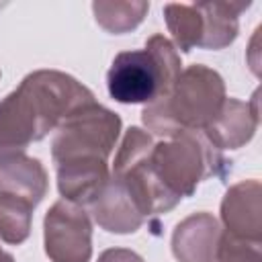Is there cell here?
I'll return each mask as SVG.
<instances>
[{
    "instance_id": "1",
    "label": "cell",
    "mask_w": 262,
    "mask_h": 262,
    "mask_svg": "<svg viewBox=\"0 0 262 262\" xmlns=\"http://www.w3.org/2000/svg\"><path fill=\"white\" fill-rule=\"evenodd\" d=\"M88 102H94V94L63 72L37 70L25 76L18 88L0 100V156L43 139Z\"/></svg>"
},
{
    "instance_id": "2",
    "label": "cell",
    "mask_w": 262,
    "mask_h": 262,
    "mask_svg": "<svg viewBox=\"0 0 262 262\" xmlns=\"http://www.w3.org/2000/svg\"><path fill=\"white\" fill-rule=\"evenodd\" d=\"M223 78L207 66L184 68L170 92L149 104L141 113L147 131L174 137L182 131H203L219 115L225 102Z\"/></svg>"
},
{
    "instance_id": "3",
    "label": "cell",
    "mask_w": 262,
    "mask_h": 262,
    "mask_svg": "<svg viewBox=\"0 0 262 262\" xmlns=\"http://www.w3.org/2000/svg\"><path fill=\"white\" fill-rule=\"evenodd\" d=\"M180 55L164 35H151L145 49L121 51L108 72V94L123 104H149L170 92L180 70Z\"/></svg>"
},
{
    "instance_id": "4",
    "label": "cell",
    "mask_w": 262,
    "mask_h": 262,
    "mask_svg": "<svg viewBox=\"0 0 262 262\" xmlns=\"http://www.w3.org/2000/svg\"><path fill=\"white\" fill-rule=\"evenodd\" d=\"M149 166L162 188L180 201L190 196L203 180L219 176L225 168V160L203 131H182L168 137V141L154 143Z\"/></svg>"
},
{
    "instance_id": "5",
    "label": "cell",
    "mask_w": 262,
    "mask_h": 262,
    "mask_svg": "<svg viewBox=\"0 0 262 262\" xmlns=\"http://www.w3.org/2000/svg\"><path fill=\"white\" fill-rule=\"evenodd\" d=\"M121 119L96 100L70 113L55 129L51 141L53 164L76 160H106L119 139Z\"/></svg>"
},
{
    "instance_id": "6",
    "label": "cell",
    "mask_w": 262,
    "mask_h": 262,
    "mask_svg": "<svg viewBox=\"0 0 262 262\" xmlns=\"http://www.w3.org/2000/svg\"><path fill=\"white\" fill-rule=\"evenodd\" d=\"M45 254L51 262H90L92 223L84 207L57 201L43 219Z\"/></svg>"
},
{
    "instance_id": "7",
    "label": "cell",
    "mask_w": 262,
    "mask_h": 262,
    "mask_svg": "<svg viewBox=\"0 0 262 262\" xmlns=\"http://www.w3.org/2000/svg\"><path fill=\"white\" fill-rule=\"evenodd\" d=\"M221 239L219 221L207 213H192L172 231V254L178 262H217Z\"/></svg>"
},
{
    "instance_id": "8",
    "label": "cell",
    "mask_w": 262,
    "mask_h": 262,
    "mask_svg": "<svg viewBox=\"0 0 262 262\" xmlns=\"http://www.w3.org/2000/svg\"><path fill=\"white\" fill-rule=\"evenodd\" d=\"M258 100L250 102L237 98H225L215 121L203 129V135L217 149H237L246 145L258 129Z\"/></svg>"
},
{
    "instance_id": "9",
    "label": "cell",
    "mask_w": 262,
    "mask_h": 262,
    "mask_svg": "<svg viewBox=\"0 0 262 262\" xmlns=\"http://www.w3.org/2000/svg\"><path fill=\"white\" fill-rule=\"evenodd\" d=\"M260 194L262 188L258 180L237 182L225 192L221 201V221L225 225V231L248 239H260L262 235Z\"/></svg>"
},
{
    "instance_id": "10",
    "label": "cell",
    "mask_w": 262,
    "mask_h": 262,
    "mask_svg": "<svg viewBox=\"0 0 262 262\" xmlns=\"http://www.w3.org/2000/svg\"><path fill=\"white\" fill-rule=\"evenodd\" d=\"M57 188L63 201L74 205H92L106 186L111 172L106 160H76L57 164Z\"/></svg>"
},
{
    "instance_id": "11",
    "label": "cell",
    "mask_w": 262,
    "mask_h": 262,
    "mask_svg": "<svg viewBox=\"0 0 262 262\" xmlns=\"http://www.w3.org/2000/svg\"><path fill=\"white\" fill-rule=\"evenodd\" d=\"M90 213L94 221L108 233H135L145 221L125 184L113 176L98 199L90 205Z\"/></svg>"
},
{
    "instance_id": "12",
    "label": "cell",
    "mask_w": 262,
    "mask_h": 262,
    "mask_svg": "<svg viewBox=\"0 0 262 262\" xmlns=\"http://www.w3.org/2000/svg\"><path fill=\"white\" fill-rule=\"evenodd\" d=\"M0 192L16 194L37 207L47 192V172L43 164L23 151L0 156Z\"/></svg>"
},
{
    "instance_id": "13",
    "label": "cell",
    "mask_w": 262,
    "mask_h": 262,
    "mask_svg": "<svg viewBox=\"0 0 262 262\" xmlns=\"http://www.w3.org/2000/svg\"><path fill=\"white\" fill-rule=\"evenodd\" d=\"M250 2H199L196 8L203 18V37L199 47L223 49L237 37V16Z\"/></svg>"
},
{
    "instance_id": "14",
    "label": "cell",
    "mask_w": 262,
    "mask_h": 262,
    "mask_svg": "<svg viewBox=\"0 0 262 262\" xmlns=\"http://www.w3.org/2000/svg\"><path fill=\"white\" fill-rule=\"evenodd\" d=\"M35 205L10 192H0V239L12 246L23 244L31 233Z\"/></svg>"
},
{
    "instance_id": "15",
    "label": "cell",
    "mask_w": 262,
    "mask_h": 262,
    "mask_svg": "<svg viewBox=\"0 0 262 262\" xmlns=\"http://www.w3.org/2000/svg\"><path fill=\"white\" fill-rule=\"evenodd\" d=\"M164 18L174 43L182 51L199 47L203 37V18L196 4H166Z\"/></svg>"
},
{
    "instance_id": "16",
    "label": "cell",
    "mask_w": 262,
    "mask_h": 262,
    "mask_svg": "<svg viewBox=\"0 0 262 262\" xmlns=\"http://www.w3.org/2000/svg\"><path fill=\"white\" fill-rule=\"evenodd\" d=\"M92 10L96 23L104 31L121 35L135 29L143 20L149 10V2H94Z\"/></svg>"
},
{
    "instance_id": "17",
    "label": "cell",
    "mask_w": 262,
    "mask_h": 262,
    "mask_svg": "<svg viewBox=\"0 0 262 262\" xmlns=\"http://www.w3.org/2000/svg\"><path fill=\"white\" fill-rule=\"evenodd\" d=\"M217 262H262L260 239H248L229 231H221Z\"/></svg>"
},
{
    "instance_id": "18",
    "label": "cell",
    "mask_w": 262,
    "mask_h": 262,
    "mask_svg": "<svg viewBox=\"0 0 262 262\" xmlns=\"http://www.w3.org/2000/svg\"><path fill=\"white\" fill-rule=\"evenodd\" d=\"M98 262H145L139 254L127 248H108L98 256Z\"/></svg>"
},
{
    "instance_id": "19",
    "label": "cell",
    "mask_w": 262,
    "mask_h": 262,
    "mask_svg": "<svg viewBox=\"0 0 262 262\" xmlns=\"http://www.w3.org/2000/svg\"><path fill=\"white\" fill-rule=\"evenodd\" d=\"M0 262H14V258H12L8 252H4V250L0 248Z\"/></svg>"
}]
</instances>
